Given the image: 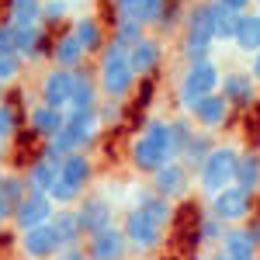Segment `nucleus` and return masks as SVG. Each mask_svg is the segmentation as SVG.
<instances>
[{
  "label": "nucleus",
  "mask_w": 260,
  "mask_h": 260,
  "mask_svg": "<svg viewBox=\"0 0 260 260\" xmlns=\"http://www.w3.org/2000/svg\"><path fill=\"white\" fill-rule=\"evenodd\" d=\"M108 4H111V14H115V21H118V18H132L142 0H108Z\"/></svg>",
  "instance_id": "43"
},
{
  "label": "nucleus",
  "mask_w": 260,
  "mask_h": 260,
  "mask_svg": "<svg viewBox=\"0 0 260 260\" xmlns=\"http://www.w3.org/2000/svg\"><path fill=\"white\" fill-rule=\"evenodd\" d=\"M250 77L257 80V87H260V52H253L250 56Z\"/></svg>",
  "instance_id": "48"
},
{
  "label": "nucleus",
  "mask_w": 260,
  "mask_h": 260,
  "mask_svg": "<svg viewBox=\"0 0 260 260\" xmlns=\"http://www.w3.org/2000/svg\"><path fill=\"white\" fill-rule=\"evenodd\" d=\"M0 101H4V98H0Z\"/></svg>",
  "instance_id": "54"
},
{
  "label": "nucleus",
  "mask_w": 260,
  "mask_h": 260,
  "mask_svg": "<svg viewBox=\"0 0 260 260\" xmlns=\"http://www.w3.org/2000/svg\"><path fill=\"white\" fill-rule=\"evenodd\" d=\"M194 132H198V125L191 121V115L177 111V115L170 118V149H174V160L184 156V149H187V142L194 139Z\"/></svg>",
  "instance_id": "33"
},
{
  "label": "nucleus",
  "mask_w": 260,
  "mask_h": 260,
  "mask_svg": "<svg viewBox=\"0 0 260 260\" xmlns=\"http://www.w3.org/2000/svg\"><path fill=\"white\" fill-rule=\"evenodd\" d=\"M4 90H7V87H4V83H0V98H4Z\"/></svg>",
  "instance_id": "52"
},
{
  "label": "nucleus",
  "mask_w": 260,
  "mask_h": 260,
  "mask_svg": "<svg viewBox=\"0 0 260 260\" xmlns=\"http://www.w3.org/2000/svg\"><path fill=\"white\" fill-rule=\"evenodd\" d=\"M70 11H73L70 0H45V7H42V24L52 31V28H59V24L70 21Z\"/></svg>",
  "instance_id": "39"
},
{
  "label": "nucleus",
  "mask_w": 260,
  "mask_h": 260,
  "mask_svg": "<svg viewBox=\"0 0 260 260\" xmlns=\"http://www.w3.org/2000/svg\"><path fill=\"white\" fill-rule=\"evenodd\" d=\"M205 208L215 219H222L225 225H246V222L257 215V194L243 191L240 184H229V187H222L219 194H212Z\"/></svg>",
  "instance_id": "8"
},
{
  "label": "nucleus",
  "mask_w": 260,
  "mask_h": 260,
  "mask_svg": "<svg viewBox=\"0 0 260 260\" xmlns=\"http://www.w3.org/2000/svg\"><path fill=\"white\" fill-rule=\"evenodd\" d=\"M94 73H98V83H101L104 101H118V104H125V101L136 94V87H139V77H136L132 59H128V49H121V45H115V42H108V49L98 56Z\"/></svg>",
  "instance_id": "3"
},
{
  "label": "nucleus",
  "mask_w": 260,
  "mask_h": 260,
  "mask_svg": "<svg viewBox=\"0 0 260 260\" xmlns=\"http://www.w3.org/2000/svg\"><path fill=\"white\" fill-rule=\"evenodd\" d=\"M215 136H212V132H194V139L187 142V149H184V156H180V160L187 163V167H191V170H198L201 163H205V156H208V153H212V149H215Z\"/></svg>",
  "instance_id": "36"
},
{
  "label": "nucleus",
  "mask_w": 260,
  "mask_h": 260,
  "mask_svg": "<svg viewBox=\"0 0 260 260\" xmlns=\"http://www.w3.org/2000/svg\"><path fill=\"white\" fill-rule=\"evenodd\" d=\"M77 77L80 70H62V66H49L39 80V101L59 108V111H70L73 104V94H77Z\"/></svg>",
  "instance_id": "10"
},
{
  "label": "nucleus",
  "mask_w": 260,
  "mask_h": 260,
  "mask_svg": "<svg viewBox=\"0 0 260 260\" xmlns=\"http://www.w3.org/2000/svg\"><path fill=\"white\" fill-rule=\"evenodd\" d=\"M62 125H66V111L52 108V104H45V101H35V104L24 111V128H28L31 139H39V142L56 139Z\"/></svg>",
  "instance_id": "13"
},
{
  "label": "nucleus",
  "mask_w": 260,
  "mask_h": 260,
  "mask_svg": "<svg viewBox=\"0 0 260 260\" xmlns=\"http://www.w3.org/2000/svg\"><path fill=\"white\" fill-rule=\"evenodd\" d=\"M167 11H170V0H142L139 7H136V14H132V18H139L149 31H160Z\"/></svg>",
  "instance_id": "38"
},
{
  "label": "nucleus",
  "mask_w": 260,
  "mask_h": 260,
  "mask_svg": "<svg viewBox=\"0 0 260 260\" xmlns=\"http://www.w3.org/2000/svg\"><path fill=\"white\" fill-rule=\"evenodd\" d=\"M56 260H90V253H87V246H62L59 253H56Z\"/></svg>",
  "instance_id": "44"
},
{
  "label": "nucleus",
  "mask_w": 260,
  "mask_h": 260,
  "mask_svg": "<svg viewBox=\"0 0 260 260\" xmlns=\"http://www.w3.org/2000/svg\"><path fill=\"white\" fill-rule=\"evenodd\" d=\"M149 187H153V194L180 205V201L194 191V170L184 160H170V163H163L156 174H149Z\"/></svg>",
  "instance_id": "9"
},
{
  "label": "nucleus",
  "mask_w": 260,
  "mask_h": 260,
  "mask_svg": "<svg viewBox=\"0 0 260 260\" xmlns=\"http://www.w3.org/2000/svg\"><path fill=\"white\" fill-rule=\"evenodd\" d=\"M243 191L250 194H260V153L257 149H243L240 153V163H236V180Z\"/></svg>",
  "instance_id": "29"
},
{
  "label": "nucleus",
  "mask_w": 260,
  "mask_h": 260,
  "mask_svg": "<svg viewBox=\"0 0 260 260\" xmlns=\"http://www.w3.org/2000/svg\"><path fill=\"white\" fill-rule=\"evenodd\" d=\"M101 115L98 111H66V125L59 128V136L49 142H42V153L52 160H66L70 153H90L101 142Z\"/></svg>",
  "instance_id": "1"
},
{
  "label": "nucleus",
  "mask_w": 260,
  "mask_h": 260,
  "mask_svg": "<svg viewBox=\"0 0 260 260\" xmlns=\"http://www.w3.org/2000/svg\"><path fill=\"white\" fill-rule=\"evenodd\" d=\"M87 59H90V56L83 52V45L77 42V35H73L70 28L56 31V39H52V56H49L52 66H62V70H83Z\"/></svg>",
  "instance_id": "21"
},
{
  "label": "nucleus",
  "mask_w": 260,
  "mask_h": 260,
  "mask_svg": "<svg viewBox=\"0 0 260 260\" xmlns=\"http://www.w3.org/2000/svg\"><path fill=\"white\" fill-rule=\"evenodd\" d=\"M201 260H229V257H222L219 250H208V253H205V257H201Z\"/></svg>",
  "instance_id": "49"
},
{
  "label": "nucleus",
  "mask_w": 260,
  "mask_h": 260,
  "mask_svg": "<svg viewBox=\"0 0 260 260\" xmlns=\"http://www.w3.org/2000/svg\"><path fill=\"white\" fill-rule=\"evenodd\" d=\"M11 215H14V212H11V205H7V201L0 198V233L7 229V222H11Z\"/></svg>",
  "instance_id": "47"
},
{
  "label": "nucleus",
  "mask_w": 260,
  "mask_h": 260,
  "mask_svg": "<svg viewBox=\"0 0 260 260\" xmlns=\"http://www.w3.org/2000/svg\"><path fill=\"white\" fill-rule=\"evenodd\" d=\"M222 7H229V11H236V14H246V11H253V0H215Z\"/></svg>",
  "instance_id": "45"
},
{
  "label": "nucleus",
  "mask_w": 260,
  "mask_h": 260,
  "mask_svg": "<svg viewBox=\"0 0 260 260\" xmlns=\"http://www.w3.org/2000/svg\"><path fill=\"white\" fill-rule=\"evenodd\" d=\"M7 52H18V31L0 18V56H7Z\"/></svg>",
  "instance_id": "42"
},
{
  "label": "nucleus",
  "mask_w": 260,
  "mask_h": 260,
  "mask_svg": "<svg viewBox=\"0 0 260 260\" xmlns=\"http://www.w3.org/2000/svg\"><path fill=\"white\" fill-rule=\"evenodd\" d=\"M121 108H125V104H118V101H101V108H98L101 125H104V128H108V125H118V118H121Z\"/></svg>",
  "instance_id": "41"
},
{
  "label": "nucleus",
  "mask_w": 260,
  "mask_h": 260,
  "mask_svg": "<svg viewBox=\"0 0 260 260\" xmlns=\"http://www.w3.org/2000/svg\"><path fill=\"white\" fill-rule=\"evenodd\" d=\"M56 177H59V160L45 156L42 149H39V156L24 167V180H28V187H31L35 194H52Z\"/></svg>",
  "instance_id": "22"
},
{
  "label": "nucleus",
  "mask_w": 260,
  "mask_h": 260,
  "mask_svg": "<svg viewBox=\"0 0 260 260\" xmlns=\"http://www.w3.org/2000/svg\"><path fill=\"white\" fill-rule=\"evenodd\" d=\"M236 24H240V14L212 0V28H215V42H229V45H233Z\"/></svg>",
  "instance_id": "35"
},
{
  "label": "nucleus",
  "mask_w": 260,
  "mask_h": 260,
  "mask_svg": "<svg viewBox=\"0 0 260 260\" xmlns=\"http://www.w3.org/2000/svg\"><path fill=\"white\" fill-rule=\"evenodd\" d=\"M77 215H80L87 236H94V233L108 229V225H118V208H115V201L104 198V194H94V191L77 205Z\"/></svg>",
  "instance_id": "14"
},
{
  "label": "nucleus",
  "mask_w": 260,
  "mask_h": 260,
  "mask_svg": "<svg viewBox=\"0 0 260 260\" xmlns=\"http://www.w3.org/2000/svg\"><path fill=\"white\" fill-rule=\"evenodd\" d=\"M215 35L205 28H180V56L184 62H198V59H212L215 52Z\"/></svg>",
  "instance_id": "23"
},
{
  "label": "nucleus",
  "mask_w": 260,
  "mask_h": 260,
  "mask_svg": "<svg viewBox=\"0 0 260 260\" xmlns=\"http://www.w3.org/2000/svg\"><path fill=\"white\" fill-rule=\"evenodd\" d=\"M45 0H7L4 4V21L11 28H39Z\"/></svg>",
  "instance_id": "26"
},
{
  "label": "nucleus",
  "mask_w": 260,
  "mask_h": 260,
  "mask_svg": "<svg viewBox=\"0 0 260 260\" xmlns=\"http://www.w3.org/2000/svg\"><path fill=\"white\" fill-rule=\"evenodd\" d=\"M240 146L236 142H215V149L205 156L198 170H194V187L205 198L219 194L222 187H229L236 180V163H240Z\"/></svg>",
  "instance_id": "6"
},
{
  "label": "nucleus",
  "mask_w": 260,
  "mask_h": 260,
  "mask_svg": "<svg viewBox=\"0 0 260 260\" xmlns=\"http://www.w3.org/2000/svg\"><path fill=\"white\" fill-rule=\"evenodd\" d=\"M0 177H4V170H0Z\"/></svg>",
  "instance_id": "53"
},
{
  "label": "nucleus",
  "mask_w": 260,
  "mask_h": 260,
  "mask_svg": "<svg viewBox=\"0 0 260 260\" xmlns=\"http://www.w3.org/2000/svg\"><path fill=\"white\" fill-rule=\"evenodd\" d=\"M225 222L222 219H215L208 208L198 215V225H194V243L198 246H205V250H219V243H222V236H225Z\"/></svg>",
  "instance_id": "30"
},
{
  "label": "nucleus",
  "mask_w": 260,
  "mask_h": 260,
  "mask_svg": "<svg viewBox=\"0 0 260 260\" xmlns=\"http://www.w3.org/2000/svg\"><path fill=\"white\" fill-rule=\"evenodd\" d=\"M14 31H18V56L28 66H35V62L52 56V39L56 35L45 24H39V28H14Z\"/></svg>",
  "instance_id": "19"
},
{
  "label": "nucleus",
  "mask_w": 260,
  "mask_h": 260,
  "mask_svg": "<svg viewBox=\"0 0 260 260\" xmlns=\"http://www.w3.org/2000/svg\"><path fill=\"white\" fill-rule=\"evenodd\" d=\"M21 128H24V111H21L14 101L4 98V101H0V136L11 142V139L21 132Z\"/></svg>",
  "instance_id": "37"
},
{
  "label": "nucleus",
  "mask_w": 260,
  "mask_h": 260,
  "mask_svg": "<svg viewBox=\"0 0 260 260\" xmlns=\"http://www.w3.org/2000/svg\"><path fill=\"white\" fill-rule=\"evenodd\" d=\"M219 253L229 257V260H257L260 257L257 243L250 240L246 225H229V229H225V236H222V243H219Z\"/></svg>",
  "instance_id": "24"
},
{
  "label": "nucleus",
  "mask_w": 260,
  "mask_h": 260,
  "mask_svg": "<svg viewBox=\"0 0 260 260\" xmlns=\"http://www.w3.org/2000/svg\"><path fill=\"white\" fill-rule=\"evenodd\" d=\"M83 246H87V253H90V260H128V240H125V229L118 225H108V229H101V233H94V236H87L83 240Z\"/></svg>",
  "instance_id": "15"
},
{
  "label": "nucleus",
  "mask_w": 260,
  "mask_h": 260,
  "mask_svg": "<svg viewBox=\"0 0 260 260\" xmlns=\"http://www.w3.org/2000/svg\"><path fill=\"white\" fill-rule=\"evenodd\" d=\"M132 205H139L149 219H156L160 225H167V229H170V222H174V215H177V205H174V201H167V198H160V194H153V191L139 194Z\"/></svg>",
  "instance_id": "31"
},
{
  "label": "nucleus",
  "mask_w": 260,
  "mask_h": 260,
  "mask_svg": "<svg viewBox=\"0 0 260 260\" xmlns=\"http://www.w3.org/2000/svg\"><path fill=\"white\" fill-rule=\"evenodd\" d=\"M52 229H56V236H59L62 246H80L87 240V233H83V222L77 215V205H70V208H56V215H52Z\"/></svg>",
  "instance_id": "27"
},
{
  "label": "nucleus",
  "mask_w": 260,
  "mask_h": 260,
  "mask_svg": "<svg viewBox=\"0 0 260 260\" xmlns=\"http://www.w3.org/2000/svg\"><path fill=\"white\" fill-rule=\"evenodd\" d=\"M246 233H250V240L257 243V250H260V215H253V219L246 222Z\"/></svg>",
  "instance_id": "46"
},
{
  "label": "nucleus",
  "mask_w": 260,
  "mask_h": 260,
  "mask_svg": "<svg viewBox=\"0 0 260 260\" xmlns=\"http://www.w3.org/2000/svg\"><path fill=\"white\" fill-rule=\"evenodd\" d=\"M56 201L49 198V194H28V198L21 201L18 208H14V215H11V225L18 229V233H24V229H35V225H49L52 222V215H56Z\"/></svg>",
  "instance_id": "17"
},
{
  "label": "nucleus",
  "mask_w": 260,
  "mask_h": 260,
  "mask_svg": "<svg viewBox=\"0 0 260 260\" xmlns=\"http://www.w3.org/2000/svg\"><path fill=\"white\" fill-rule=\"evenodd\" d=\"M174 160V149H170V118H149L136 132V139L128 146V163L136 174H156L163 163Z\"/></svg>",
  "instance_id": "2"
},
{
  "label": "nucleus",
  "mask_w": 260,
  "mask_h": 260,
  "mask_svg": "<svg viewBox=\"0 0 260 260\" xmlns=\"http://www.w3.org/2000/svg\"><path fill=\"white\" fill-rule=\"evenodd\" d=\"M146 35H149V28H146L139 18H118V21H115V28H111V42L121 45V49H132V45L142 42Z\"/></svg>",
  "instance_id": "34"
},
{
  "label": "nucleus",
  "mask_w": 260,
  "mask_h": 260,
  "mask_svg": "<svg viewBox=\"0 0 260 260\" xmlns=\"http://www.w3.org/2000/svg\"><path fill=\"white\" fill-rule=\"evenodd\" d=\"M219 94L233 104V111H246V108H253L260 101V87L250 77V70H225Z\"/></svg>",
  "instance_id": "11"
},
{
  "label": "nucleus",
  "mask_w": 260,
  "mask_h": 260,
  "mask_svg": "<svg viewBox=\"0 0 260 260\" xmlns=\"http://www.w3.org/2000/svg\"><path fill=\"white\" fill-rule=\"evenodd\" d=\"M191 121L198 125L201 132H212V136H219L229 128V121H233V104L222 98V94H208V98L194 104V111H191Z\"/></svg>",
  "instance_id": "16"
},
{
  "label": "nucleus",
  "mask_w": 260,
  "mask_h": 260,
  "mask_svg": "<svg viewBox=\"0 0 260 260\" xmlns=\"http://www.w3.org/2000/svg\"><path fill=\"white\" fill-rule=\"evenodd\" d=\"M163 56H167V49H163V39H156V35H146L142 42H136L128 49V59H132V70H136L139 80H149L160 70Z\"/></svg>",
  "instance_id": "20"
},
{
  "label": "nucleus",
  "mask_w": 260,
  "mask_h": 260,
  "mask_svg": "<svg viewBox=\"0 0 260 260\" xmlns=\"http://www.w3.org/2000/svg\"><path fill=\"white\" fill-rule=\"evenodd\" d=\"M24 70H28V62L21 59L18 52L0 56V83H4V87H14V83L24 77Z\"/></svg>",
  "instance_id": "40"
},
{
  "label": "nucleus",
  "mask_w": 260,
  "mask_h": 260,
  "mask_svg": "<svg viewBox=\"0 0 260 260\" xmlns=\"http://www.w3.org/2000/svg\"><path fill=\"white\" fill-rule=\"evenodd\" d=\"M59 250H62V243L56 236V229H52V222L18 233V253L24 260H56Z\"/></svg>",
  "instance_id": "12"
},
{
  "label": "nucleus",
  "mask_w": 260,
  "mask_h": 260,
  "mask_svg": "<svg viewBox=\"0 0 260 260\" xmlns=\"http://www.w3.org/2000/svg\"><path fill=\"white\" fill-rule=\"evenodd\" d=\"M253 11H260V0H253Z\"/></svg>",
  "instance_id": "51"
},
{
  "label": "nucleus",
  "mask_w": 260,
  "mask_h": 260,
  "mask_svg": "<svg viewBox=\"0 0 260 260\" xmlns=\"http://www.w3.org/2000/svg\"><path fill=\"white\" fill-rule=\"evenodd\" d=\"M121 229H125V240H128V250L132 253H160L163 243H167V225H160L156 219H149L139 205H128L125 219H121Z\"/></svg>",
  "instance_id": "7"
},
{
  "label": "nucleus",
  "mask_w": 260,
  "mask_h": 260,
  "mask_svg": "<svg viewBox=\"0 0 260 260\" xmlns=\"http://www.w3.org/2000/svg\"><path fill=\"white\" fill-rule=\"evenodd\" d=\"M222 73H225V70L219 66L215 56H212V59L187 62L184 73H180V80H177V108L184 111V115H191L194 104H201L208 94H219Z\"/></svg>",
  "instance_id": "5"
},
{
  "label": "nucleus",
  "mask_w": 260,
  "mask_h": 260,
  "mask_svg": "<svg viewBox=\"0 0 260 260\" xmlns=\"http://www.w3.org/2000/svg\"><path fill=\"white\" fill-rule=\"evenodd\" d=\"M28 194H31V187H28V180H24V170H4V177H0V198L11 205V212H14Z\"/></svg>",
  "instance_id": "32"
},
{
  "label": "nucleus",
  "mask_w": 260,
  "mask_h": 260,
  "mask_svg": "<svg viewBox=\"0 0 260 260\" xmlns=\"http://www.w3.org/2000/svg\"><path fill=\"white\" fill-rule=\"evenodd\" d=\"M94 156L90 153H70L66 160H59V177H56V187L49 198L56 201L59 208H70V205H80L87 194H90V184H94Z\"/></svg>",
  "instance_id": "4"
},
{
  "label": "nucleus",
  "mask_w": 260,
  "mask_h": 260,
  "mask_svg": "<svg viewBox=\"0 0 260 260\" xmlns=\"http://www.w3.org/2000/svg\"><path fill=\"white\" fill-rule=\"evenodd\" d=\"M70 31L77 35V42L83 45V52H87L90 59L101 56V52L108 49V42H111V31L104 28V21H101L98 14H80V18H73Z\"/></svg>",
  "instance_id": "18"
},
{
  "label": "nucleus",
  "mask_w": 260,
  "mask_h": 260,
  "mask_svg": "<svg viewBox=\"0 0 260 260\" xmlns=\"http://www.w3.org/2000/svg\"><path fill=\"white\" fill-rule=\"evenodd\" d=\"M104 94H101V83H98V73L90 66H83L80 77H77V94H73V104L70 111H98Z\"/></svg>",
  "instance_id": "25"
},
{
  "label": "nucleus",
  "mask_w": 260,
  "mask_h": 260,
  "mask_svg": "<svg viewBox=\"0 0 260 260\" xmlns=\"http://www.w3.org/2000/svg\"><path fill=\"white\" fill-rule=\"evenodd\" d=\"M233 45L240 49L243 56L260 52V11H246V14H240L236 35H233Z\"/></svg>",
  "instance_id": "28"
},
{
  "label": "nucleus",
  "mask_w": 260,
  "mask_h": 260,
  "mask_svg": "<svg viewBox=\"0 0 260 260\" xmlns=\"http://www.w3.org/2000/svg\"><path fill=\"white\" fill-rule=\"evenodd\" d=\"M7 146H11V142H7V139H4V136H0V160L7 156Z\"/></svg>",
  "instance_id": "50"
}]
</instances>
